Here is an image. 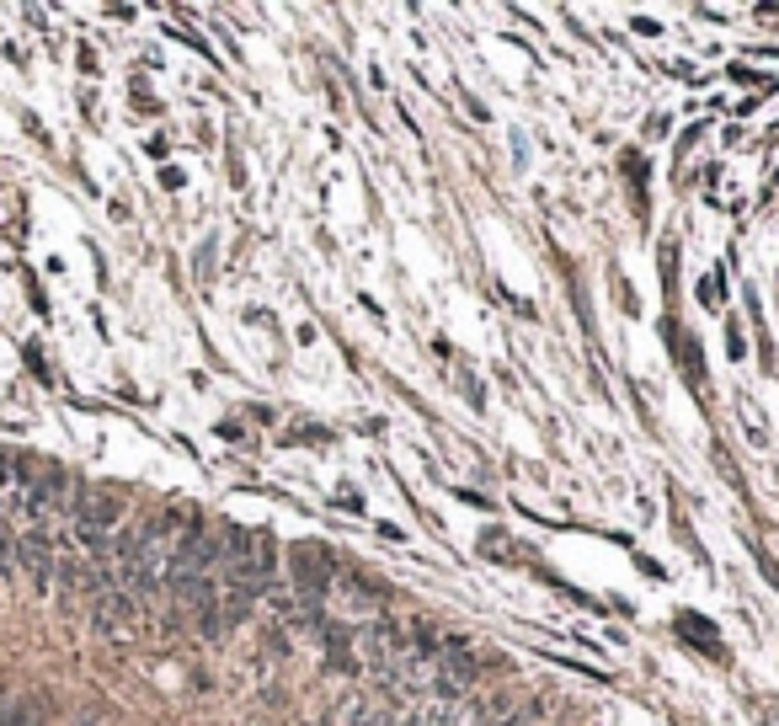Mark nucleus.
Here are the masks:
<instances>
[{
	"instance_id": "obj_1",
	"label": "nucleus",
	"mask_w": 779,
	"mask_h": 726,
	"mask_svg": "<svg viewBox=\"0 0 779 726\" xmlns=\"http://www.w3.org/2000/svg\"><path fill=\"white\" fill-rule=\"evenodd\" d=\"M289 582L304 604H321L331 588H336V561H331L326 544H294L289 550Z\"/></svg>"
},
{
	"instance_id": "obj_9",
	"label": "nucleus",
	"mask_w": 779,
	"mask_h": 726,
	"mask_svg": "<svg viewBox=\"0 0 779 726\" xmlns=\"http://www.w3.org/2000/svg\"><path fill=\"white\" fill-rule=\"evenodd\" d=\"M635 32H641V38H657L662 22H652V17H635Z\"/></svg>"
},
{
	"instance_id": "obj_3",
	"label": "nucleus",
	"mask_w": 779,
	"mask_h": 726,
	"mask_svg": "<svg viewBox=\"0 0 779 726\" xmlns=\"http://www.w3.org/2000/svg\"><path fill=\"white\" fill-rule=\"evenodd\" d=\"M17 556H22V567H28L32 588L49 593V582H54V540H49L43 529H28V535L17 540Z\"/></svg>"
},
{
	"instance_id": "obj_6",
	"label": "nucleus",
	"mask_w": 779,
	"mask_h": 726,
	"mask_svg": "<svg viewBox=\"0 0 779 726\" xmlns=\"http://www.w3.org/2000/svg\"><path fill=\"white\" fill-rule=\"evenodd\" d=\"M0 726H38V716H32V705H6Z\"/></svg>"
},
{
	"instance_id": "obj_5",
	"label": "nucleus",
	"mask_w": 779,
	"mask_h": 726,
	"mask_svg": "<svg viewBox=\"0 0 779 726\" xmlns=\"http://www.w3.org/2000/svg\"><path fill=\"white\" fill-rule=\"evenodd\" d=\"M128 620H134V599H128V593H118V588H107V593L96 599V631H102V635H118Z\"/></svg>"
},
{
	"instance_id": "obj_2",
	"label": "nucleus",
	"mask_w": 779,
	"mask_h": 726,
	"mask_svg": "<svg viewBox=\"0 0 779 726\" xmlns=\"http://www.w3.org/2000/svg\"><path fill=\"white\" fill-rule=\"evenodd\" d=\"M480 678V657L476 646L465 641V635H438V684L459 695V689H470Z\"/></svg>"
},
{
	"instance_id": "obj_4",
	"label": "nucleus",
	"mask_w": 779,
	"mask_h": 726,
	"mask_svg": "<svg viewBox=\"0 0 779 726\" xmlns=\"http://www.w3.org/2000/svg\"><path fill=\"white\" fill-rule=\"evenodd\" d=\"M123 518V497L118 491H86L75 502V529H96V535H113V523Z\"/></svg>"
},
{
	"instance_id": "obj_7",
	"label": "nucleus",
	"mask_w": 779,
	"mask_h": 726,
	"mask_svg": "<svg viewBox=\"0 0 779 726\" xmlns=\"http://www.w3.org/2000/svg\"><path fill=\"white\" fill-rule=\"evenodd\" d=\"M11 556H17V535L0 523V572H6V577H11Z\"/></svg>"
},
{
	"instance_id": "obj_8",
	"label": "nucleus",
	"mask_w": 779,
	"mask_h": 726,
	"mask_svg": "<svg viewBox=\"0 0 779 726\" xmlns=\"http://www.w3.org/2000/svg\"><path fill=\"white\" fill-rule=\"evenodd\" d=\"M17 486V454L0 449V491H11Z\"/></svg>"
}]
</instances>
